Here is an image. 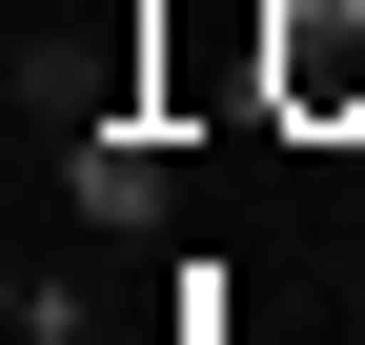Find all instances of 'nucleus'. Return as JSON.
<instances>
[{
  "mask_svg": "<svg viewBox=\"0 0 365 345\" xmlns=\"http://www.w3.org/2000/svg\"><path fill=\"white\" fill-rule=\"evenodd\" d=\"M284 61H304V102H345V81H365V21H345V0H304V21H284Z\"/></svg>",
  "mask_w": 365,
  "mask_h": 345,
  "instance_id": "nucleus-2",
  "label": "nucleus"
},
{
  "mask_svg": "<svg viewBox=\"0 0 365 345\" xmlns=\"http://www.w3.org/2000/svg\"><path fill=\"white\" fill-rule=\"evenodd\" d=\"M61 183H81V224H163V143H143V122H81V143H61Z\"/></svg>",
  "mask_w": 365,
  "mask_h": 345,
  "instance_id": "nucleus-1",
  "label": "nucleus"
}]
</instances>
